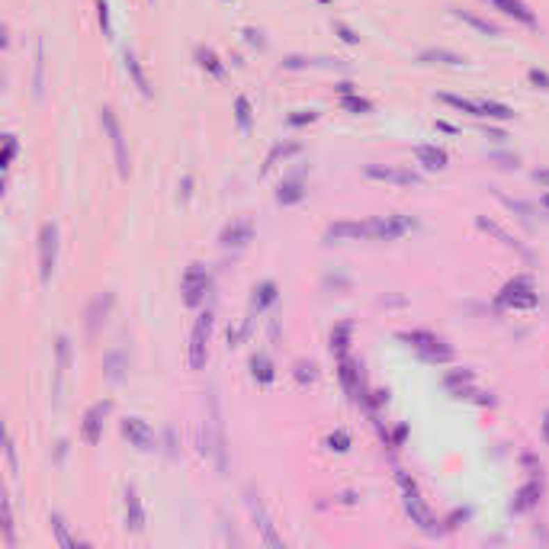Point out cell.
Masks as SVG:
<instances>
[{
    "label": "cell",
    "mask_w": 549,
    "mask_h": 549,
    "mask_svg": "<svg viewBox=\"0 0 549 549\" xmlns=\"http://www.w3.org/2000/svg\"><path fill=\"white\" fill-rule=\"evenodd\" d=\"M55 260H58V225L45 222L39 228V276H42V283L51 280Z\"/></svg>",
    "instance_id": "5"
},
{
    "label": "cell",
    "mask_w": 549,
    "mask_h": 549,
    "mask_svg": "<svg viewBox=\"0 0 549 549\" xmlns=\"http://www.w3.org/2000/svg\"><path fill=\"white\" fill-rule=\"evenodd\" d=\"M417 61H421V65H449V67H463V65H466L463 55L447 51V49H424L421 55H417Z\"/></svg>",
    "instance_id": "21"
},
{
    "label": "cell",
    "mask_w": 549,
    "mask_h": 549,
    "mask_svg": "<svg viewBox=\"0 0 549 549\" xmlns=\"http://www.w3.org/2000/svg\"><path fill=\"white\" fill-rule=\"evenodd\" d=\"M491 7H495V10H501L504 17L517 19V23L530 26V29H540V19H536V13H533V10L527 7L524 0H491Z\"/></svg>",
    "instance_id": "15"
},
{
    "label": "cell",
    "mask_w": 549,
    "mask_h": 549,
    "mask_svg": "<svg viewBox=\"0 0 549 549\" xmlns=\"http://www.w3.org/2000/svg\"><path fill=\"white\" fill-rule=\"evenodd\" d=\"M209 417L202 424V453L216 459L218 475L228 472V449H225V424H222V411H218L216 389H209Z\"/></svg>",
    "instance_id": "1"
},
{
    "label": "cell",
    "mask_w": 549,
    "mask_h": 549,
    "mask_svg": "<svg viewBox=\"0 0 549 549\" xmlns=\"http://www.w3.org/2000/svg\"><path fill=\"white\" fill-rule=\"evenodd\" d=\"M196 61H200V67H202V71H209L212 77L225 74V65L218 61V55L212 49H196Z\"/></svg>",
    "instance_id": "31"
},
{
    "label": "cell",
    "mask_w": 549,
    "mask_h": 549,
    "mask_svg": "<svg viewBox=\"0 0 549 549\" xmlns=\"http://www.w3.org/2000/svg\"><path fill=\"white\" fill-rule=\"evenodd\" d=\"M244 501H248V508H250V517H254V524H257L260 536H264L266 546H283V540H280V533L273 530V520H270V514H266L264 508V501L254 495V491H244Z\"/></svg>",
    "instance_id": "9"
},
{
    "label": "cell",
    "mask_w": 549,
    "mask_h": 549,
    "mask_svg": "<svg viewBox=\"0 0 549 549\" xmlns=\"http://www.w3.org/2000/svg\"><path fill=\"white\" fill-rule=\"evenodd\" d=\"M328 447L337 449V453H347V449H350V433L347 431H334L331 437H328Z\"/></svg>",
    "instance_id": "42"
},
{
    "label": "cell",
    "mask_w": 549,
    "mask_h": 549,
    "mask_svg": "<svg viewBox=\"0 0 549 549\" xmlns=\"http://www.w3.org/2000/svg\"><path fill=\"white\" fill-rule=\"evenodd\" d=\"M341 106L347 109V113H357V116H363V113H373V103L363 100V97H357V93H350V97H341Z\"/></svg>",
    "instance_id": "36"
},
{
    "label": "cell",
    "mask_w": 549,
    "mask_h": 549,
    "mask_svg": "<svg viewBox=\"0 0 549 549\" xmlns=\"http://www.w3.org/2000/svg\"><path fill=\"white\" fill-rule=\"evenodd\" d=\"M296 151H299V142L276 145V148L270 151V154H266V161H264V174H266V170H270V167H273V164H280V161H283V158H289V154H296Z\"/></svg>",
    "instance_id": "33"
},
{
    "label": "cell",
    "mask_w": 549,
    "mask_h": 549,
    "mask_svg": "<svg viewBox=\"0 0 549 549\" xmlns=\"http://www.w3.org/2000/svg\"><path fill=\"white\" fill-rule=\"evenodd\" d=\"M190 186H193V180H190V177H186V180H183V200H186V196H190Z\"/></svg>",
    "instance_id": "57"
},
{
    "label": "cell",
    "mask_w": 549,
    "mask_h": 549,
    "mask_svg": "<svg viewBox=\"0 0 549 549\" xmlns=\"http://www.w3.org/2000/svg\"><path fill=\"white\" fill-rule=\"evenodd\" d=\"M495 305L498 308H536L540 305V296H536V286H533L530 276H514V280L498 292Z\"/></svg>",
    "instance_id": "3"
},
{
    "label": "cell",
    "mask_w": 549,
    "mask_h": 549,
    "mask_svg": "<svg viewBox=\"0 0 549 549\" xmlns=\"http://www.w3.org/2000/svg\"><path fill=\"white\" fill-rule=\"evenodd\" d=\"M312 65H328V61H312V58H299V55H292V58L283 61L286 71H302V67H312Z\"/></svg>",
    "instance_id": "46"
},
{
    "label": "cell",
    "mask_w": 549,
    "mask_h": 549,
    "mask_svg": "<svg viewBox=\"0 0 549 549\" xmlns=\"http://www.w3.org/2000/svg\"><path fill=\"white\" fill-rule=\"evenodd\" d=\"M273 302H276V283L273 280H264V283L254 289V302H250V308H254V315H257V312L270 308Z\"/></svg>",
    "instance_id": "25"
},
{
    "label": "cell",
    "mask_w": 549,
    "mask_h": 549,
    "mask_svg": "<svg viewBox=\"0 0 549 549\" xmlns=\"http://www.w3.org/2000/svg\"><path fill=\"white\" fill-rule=\"evenodd\" d=\"M360 238H369V222H337V225H328L325 232V241H360Z\"/></svg>",
    "instance_id": "13"
},
{
    "label": "cell",
    "mask_w": 549,
    "mask_h": 549,
    "mask_svg": "<svg viewBox=\"0 0 549 549\" xmlns=\"http://www.w3.org/2000/svg\"><path fill=\"white\" fill-rule=\"evenodd\" d=\"M527 77H530V83L536 87V90H549V74H546V71H540V67H530V71H527Z\"/></svg>",
    "instance_id": "47"
},
{
    "label": "cell",
    "mask_w": 549,
    "mask_h": 549,
    "mask_svg": "<svg viewBox=\"0 0 549 549\" xmlns=\"http://www.w3.org/2000/svg\"><path fill=\"white\" fill-rule=\"evenodd\" d=\"M100 122H103V132L109 135V142H113V154H116V170L122 180H129L132 174V161H129V148H125V138H122V129H119V119L116 113L109 106L100 109Z\"/></svg>",
    "instance_id": "4"
},
{
    "label": "cell",
    "mask_w": 549,
    "mask_h": 549,
    "mask_svg": "<svg viewBox=\"0 0 549 549\" xmlns=\"http://www.w3.org/2000/svg\"><path fill=\"white\" fill-rule=\"evenodd\" d=\"M51 530H55V536H58V543H61L65 549L77 546V540H71V533H67V527H65V520H61V514H51Z\"/></svg>",
    "instance_id": "39"
},
{
    "label": "cell",
    "mask_w": 549,
    "mask_h": 549,
    "mask_svg": "<svg viewBox=\"0 0 549 549\" xmlns=\"http://www.w3.org/2000/svg\"><path fill=\"white\" fill-rule=\"evenodd\" d=\"M109 411H113V401L103 399V401H93L90 408H87V415H83V424H81V437L83 443H90V447H97L103 437V421L109 417Z\"/></svg>",
    "instance_id": "8"
},
{
    "label": "cell",
    "mask_w": 549,
    "mask_h": 549,
    "mask_svg": "<svg viewBox=\"0 0 549 549\" xmlns=\"http://www.w3.org/2000/svg\"><path fill=\"white\" fill-rule=\"evenodd\" d=\"M250 376H254L260 385H270L276 379V369L266 353H254V357H250Z\"/></svg>",
    "instance_id": "24"
},
{
    "label": "cell",
    "mask_w": 549,
    "mask_h": 549,
    "mask_svg": "<svg viewBox=\"0 0 549 549\" xmlns=\"http://www.w3.org/2000/svg\"><path fill=\"white\" fill-rule=\"evenodd\" d=\"M3 453H7V466H10V475H17L19 466H17V443H13V433L7 431V443H3Z\"/></svg>",
    "instance_id": "41"
},
{
    "label": "cell",
    "mask_w": 549,
    "mask_h": 549,
    "mask_svg": "<svg viewBox=\"0 0 549 549\" xmlns=\"http://www.w3.org/2000/svg\"><path fill=\"white\" fill-rule=\"evenodd\" d=\"M543 440L549 443V411H543Z\"/></svg>",
    "instance_id": "55"
},
{
    "label": "cell",
    "mask_w": 549,
    "mask_h": 549,
    "mask_svg": "<svg viewBox=\"0 0 549 549\" xmlns=\"http://www.w3.org/2000/svg\"><path fill=\"white\" fill-rule=\"evenodd\" d=\"M122 366H125V357H122V350H116V353H109L106 360H103V369H106V379H122Z\"/></svg>",
    "instance_id": "34"
},
{
    "label": "cell",
    "mask_w": 549,
    "mask_h": 549,
    "mask_svg": "<svg viewBox=\"0 0 549 549\" xmlns=\"http://www.w3.org/2000/svg\"><path fill=\"white\" fill-rule=\"evenodd\" d=\"M119 431H122V437L132 443L135 449H142V453L154 449V431H151L148 421H142V417H122Z\"/></svg>",
    "instance_id": "11"
},
{
    "label": "cell",
    "mask_w": 549,
    "mask_h": 549,
    "mask_svg": "<svg viewBox=\"0 0 549 549\" xmlns=\"http://www.w3.org/2000/svg\"><path fill=\"white\" fill-rule=\"evenodd\" d=\"M475 225H479V228H482V232L495 234V238H498V241H504V244H508V248H517V250H520V254H527V250L520 248V244H517V238H511V234L504 232V228H501V225H495V222H491V218L479 216V222H475Z\"/></svg>",
    "instance_id": "30"
},
{
    "label": "cell",
    "mask_w": 549,
    "mask_h": 549,
    "mask_svg": "<svg viewBox=\"0 0 549 549\" xmlns=\"http://www.w3.org/2000/svg\"><path fill=\"white\" fill-rule=\"evenodd\" d=\"M405 498H401V504H405V514L411 517V524H417L424 533H437V520H433V514H431V508L424 504V498L417 495V488L415 491H401Z\"/></svg>",
    "instance_id": "10"
},
{
    "label": "cell",
    "mask_w": 549,
    "mask_h": 549,
    "mask_svg": "<svg viewBox=\"0 0 549 549\" xmlns=\"http://www.w3.org/2000/svg\"><path fill=\"white\" fill-rule=\"evenodd\" d=\"M405 437H408V424H399V427H395V433H392V443H395V447H401V443H405Z\"/></svg>",
    "instance_id": "52"
},
{
    "label": "cell",
    "mask_w": 549,
    "mask_h": 549,
    "mask_svg": "<svg viewBox=\"0 0 549 549\" xmlns=\"http://www.w3.org/2000/svg\"><path fill=\"white\" fill-rule=\"evenodd\" d=\"M533 180H536L540 186H546V190H549V170H533Z\"/></svg>",
    "instance_id": "53"
},
{
    "label": "cell",
    "mask_w": 549,
    "mask_h": 549,
    "mask_svg": "<svg viewBox=\"0 0 549 549\" xmlns=\"http://www.w3.org/2000/svg\"><path fill=\"white\" fill-rule=\"evenodd\" d=\"M337 373H341V383H344V389H347V395H350L353 401H357V392H360V369H357V363L350 360V353L337 357Z\"/></svg>",
    "instance_id": "19"
},
{
    "label": "cell",
    "mask_w": 549,
    "mask_h": 549,
    "mask_svg": "<svg viewBox=\"0 0 549 549\" xmlns=\"http://www.w3.org/2000/svg\"><path fill=\"white\" fill-rule=\"evenodd\" d=\"M543 206H546V209H549V196H546V200H543Z\"/></svg>",
    "instance_id": "58"
},
{
    "label": "cell",
    "mask_w": 549,
    "mask_h": 549,
    "mask_svg": "<svg viewBox=\"0 0 549 549\" xmlns=\"http://www.w3.org/2000/svg\"><path fill=\"white\" fill-rule=\"evenodd\" d=\"M440 103L459 109V113H469V116H482V103L466 100V97H456V93H440Z\"/></svg>",
    "instance_id": "29"
},
{
    "label": "cell",
    "mask_w": 549,
    "mask_h": 549,
    "mask_svg": "<svg viewBox=\"0 0 549 549\" xmlns=\"http://www.w3.org/2000/svg\"><path fill=\"white\" fill-rule=\"evenodd\" d=\"M366 177L369 180H385V183H399V186H417L421 177L415 170H401V167H383V164H366Z\"/></svg>",
    "instance_id": "12"
},
{
    "label": "cell",
    "mask_w": 549,
    "mask_h": 549,
    "mask_svg": "<svg viewBox=\"0 0 549 549\" xmlns=\"http://www.w3.org/2000/svg\"><path fill=\"white\" fill-rule=\"evenodd\" d=\"M254 238V225L250 222H232L228 228L222 232V248H244V244Z\"/></svg>",
    "instance_id": "18"
},
{
    "label": "cell",
    "mask_w": 549,
    "mask_h": 549,
    "mask_svg": "<svg viewBox=\"0 0 549 549\" xmlns=\"http://www.w3.org/2000/svg\"><path fill=\"white\" fill-rule=\"evenodd\" d=\"M449 13L456 19H463L466 26H472L475 33H482V35H501V26H495V23H488V19H482V17H475V13H469V10H459V7H449Z\"/></svg>",
    "instance_id": "22"
},
{
    "label": "cell",
    "mask_w": 549,
    "mask_h": 549,
    "mask_svg": "<svg viewBox=\"0 0 549 549\" xmlns=\"http://www.w3.org/2000/svg\"><path fill=\"white\" fill-rule=\"evenodd\" d=\"M337 93H341V97H350V93H353V83L341 81V83H337Z\"/></svg>",
    "instance_id": "54"
},
{
    "label": "cell",
    "mask_w": 549,
    "mask_h": 549,
    "mask_svg": "<svg viewBox=\"0 0 549 549\" xmlns=\"http://www.w3.org/2000/svg\"><path fill=\"white\" fill-rule=\"evenodd\" d=\"M97 13H100L103 35H109V7H106V0H97Z\"/></svg>",
    "instance_id": "50"
},
{
    "label": "cell",
    "mask_w": 549,
    "mask_h": 549,
    "mask_svg": "<svg viewBox=\"0 0 549 549\" xmlns=\"http://www.w3.org/2000/svg\"><path fill=\"white\" fill-rule=\"evenodd\" d=\"M334 33L341 35V39L347 42V45H357V42H360V35L353 33V29H350V26H344V23H334Z\"/></svg>",
    "instance_id": "48"
},
{
    "label": "cell",
    "mask_w": 549,
    "mask_h": 549,
    "mask_svg": "<svg viewBox=\"0 0 549 549\" xmlns=\"http://www.w3.org/2000/svg\"><path fill=\"white\" fill-rule=\"evenodd\" d=\"M125 527L132 533L145 530V511H142V498L135 488H125Z\"/></svg>",
    "instance_id": "17"
},
{
    "label": "cell",
    "mask_w": 549,
    "mask_h": 549,
    "mask_svg": "<svg viewBox=\"0 0 549 549\" xmlns=\"http://www.w3.org/2000/svg\"><path fill=\"white\" fill-rule=\"evenodd\" d=\"M3 543L13 546V508H10V498H3Z\"/></svg>",
    "instance_id": "40"
},
{
    "label": "cell",
    "mask_w": 549,
    "mask_h": 549,
    "mask_svg": "<svg viewBox=\"0 0 549 549\" xmlns=\"http://www.w3.org/2000/svg\"><path fill=\"white\" fill-rule=\"evenodd\" d=\"M109 308H113V292H103V296H97V299L90 302V308H87V334H90V337L106 325Z\"/></svg>",
    "instance_id": "16"
},
{
    "label": "cell",
    "mask_w": 549,
    "mask_h": 549,
    "mask_svg": "<svg viewBox=\"0 0 549 549\" xmlns=\"http://www.w3.org/2000/svg\"><path fill=\"white\" fill-rule=\"evenodd\" d=\"M321 3H328V0H321Z\"/></svg>",
    "instance_id": "59"
},
{
    "label": "cell",
    "mask_w": 549,
    "mask_h": 549,
    "mask_svg": "<svg viewBox=\"0 0 549 549\" xmlns=\"http://www.w3.org/2000/svg\"><path fill=\"white\" fill-rule=\"evenodd\" d=\"M234 119H238V129H241V132H250V103H248V97H238V100H234Z\"/></svg>",
    "instance_id": "37"
},
{
    "label": "cell",
    "mask_w": 549,
    "mask_h": 549,
    "mask_svg": "<svg viewBox=\"0 0 549 549\" xmlns=\"http://www.w3.org/2000/svg\"><path fill=\"white\" fill-rule=\"evenodd\" d=\"M395 482L401 485V491H415V488H417L415 479H411V475H408L405 469H395Z\"/></svg>",
    "instance_id": "49"
},
{
    "label": "cell",
    "mask_w": 549,
    "mask_h": 549,
    "mask_svg": "<svg viewBox=\"0 0 549 549\" xmlns=\"http://www.w3.org/2000/svg\"><path fill=\"white\" fill-rule=\"evenodd\" d=\"M125 71H129V77L135 81V87L142 90V97H151V83H148V77H145L142 65H138V58H135L132 51H125Z\"/></svg>",
    "instance_id": "26"
},
{
    "label": "cell",
    "mask_w": 549,
    "mask_h": 549,
    "mask_svg": "<svg viewBox=\"0 0 549 549\" xmlns=\"http://www.w3.org/2000/svg\"><path fill=\"white\" fill-rule=\"evenodd\" d=\"M244 39H248V45H254V49H264V35H260V29H244Z\"/></svg>",
    "instance_id": "51"
},
{
    "label": "cell",
    "mask_w": 549,
    "mask_h": 549,
    "mask_svg": "<svg viewBox=\"0 0 549 549\" xmlns=\"http://www.w3.org/2000/svg\"><path fill=\"white\" fill-rule=\"evenodd\" d=\"M399 341H405L411 350H417L427 363H449V360H453V350L431 331H401Z\"/></svg>",
    "instance_id": "2"
},
{
    "label": "cell",
    "mask_w": 549,
    "mask_h": 549,
    "mask_svg": "<svg viewBox=\"0 0 549 549\" xmlns=\"http://www.w3.org/2000/svg\"><path fill=\"white\" fill-rule=\"evenodd\" d=\"M344 504H357V495H353V491H344Z\"/></svg>",
    "instance_id": "56"
},
{
    "label": "cell",
    "mask_w": 549,
    "mask_h": 549,
    "mask_svg": "<svg viewBox=\"0 0 549 549\" xmlns=\"http://www.w3.org/2000/svg\"><path fill=\"white\" fill-rule=\"evenodd\" d=\"M482 116H488V119H514V109L504 106V103H495V100H482Z\"/></svg>",
    "instance_id": "35"
},
{
    "label": "cell",
    "mask_w": 549,
    "mask_h": 549,
    "mask_svg": "<svg viewBox=\"0 0 549 549\" xmlns=\"http://www.w3.org/2000/svg\"><path fill=\"white\" fill-rule=\"evenodd\" d=\"M318 119V109H296L289 116V125H308Z\"/></svg>",
    "instance_id": "44"
},
{
    "label": "cell",
    "mask_w": 549,
    "mask_h": 549,
    "mask_svg": "<svg viewBox=\"0 0 549 549\" xmlns=\"http://www.w3.org/2000/svg\"><path fill=\"white\" fill-rule=\"evenodd\" d=\"M180 292H183V302L190 308L202 305L209 292V270L202 264H190L186 266V273H183V283H180Z\"/></svg>",
    "instance_id": "7"
},
{
    "label": "cell",
    "mask_w": 549,
    "mask_h": 549,
    "mask_svg": "<svg viewBox=\"0 0 549 549\" xmlns=\"http://www.w3.org/2000/svg\"><path fill=\"white\" fill-rule=\"evenodd\" d=\"M475 379L472 369H453V373L443 376V385H447L453 395H466V385Z\"/></svg>",
    "instance_id": "27"
},
{
    "label": "cell",
    "mask_w": 549,
    "mask_h": 549,
    "mask_svg": "<svg viewBox=\"0 0 549 549\" xmlns=\"http://www.w3.org/2000/svg\"><path fill=\"white\" fill-rule=\"evenodd\" d=\"M67 366H71V341L61 334L55 341V401H61V392H65V376H67Z\"/></svg>",
    "instance_id": "14"
},
{
    "label": "cell",
    "mask_w": 549,
    "mask_h": 549,
    "mask_svg": "<svg viewBox=\"0 0 549 549\" xmlns=\"http://www.w3.org/2000/svg\"><path fill=\"white\" fill-rule=\"evenodd\" d=\"M347 350H350V325L341 321V325L331 331V353L334 357H344Z\"/></svg>",
    "instance_id": "32"
},
{
    "label": "cell",
    "mask_w": 549,
    "mask_h": 549,
    "mask_svg": "<svg viewBox=\"0 0 549 549\" xmlns=\"http://www.w3.org/2000/svg\"><path fill=\"white\" fill-rule=\"evenodd\" d=\"M305 200V186L302 180H283L280 183V190H276V202L280 206H296V202Z\"/></svg>",
    "instance_id": "23"
},
{
    "label": "cell",
    "mask_w": 549,
    "mask_h": 549,
    "mask_svg": "<svg viewBox=\"0 0 549 549\" xmlns=\"http://www.w3.org/2000/svg\"><path fill=\"white\" fill-rule=\"evenodd\" d=\"M540 491H543V485L536 482V479H530V482H527L524 488L517 491L514 511H527V508H533V504H536V498H540Z\"/></svg>",
    "instance_id": "28"
},
{
    "label": "cell",
    "mask_w": 549,
    "mask_h": 549,
    "mask_svg": "<svg viewBox=\"0 0 549 549\" xmlns=\"http://www.w3.org/2000/svg\"><path fill=\"white\" fill-rule=\"evenodd\" d=\"M415 158H417V164H424L427 170H443V167H447V161H449L447 151L437 148V145H417Z\"/></svg>",
    "instance_id": "20"
},
{
    "label": "cell",
    "mask_w": 549,
    "mask_h": 549,
    "mask_svg": "<svg viewBox=\"0 0 549 549\" xmlns=\"http://www.w3.org/2000/svg\"><path fill=\"white\" fill-rule=\"evenodd\" d=\"M209 334H212V312H202L196 318V328L190 334V353H186V363L190 369H202L209 360Z\"/></svg>",
    "instance_id": "6"
},
{
    "label": "cell",
    "mask_w": 549,
    "mask_h": 549,
    "mask_svg": "<svg viewBox=\"0 0 549 549\" xmlns=\"http://www.w3.org/2000/svg\"><path fill=\"white\" fill-rule=\"evenodd\" d=\"M292 373H296V383L302 385V389H305V385H312L315 383V363H305V360H299V363H296V369H292Z\"/></svg>",
    "instance_id": "38"
},
{
    "label": "cell",
    "mask_w": 549,
    "mask_h": 549,
    "mask_svg": "<svg viewBox=\"0 0 549 549\" xmlns=\"http://www.w3.org/2000/svg\"><path fill=\"white\" fill-rule=\"evenodd\" d=\"M42 67H45V49L35 45V97H42Z\"/></svg>",
    "instance_id": "43"
},
{
    "label": "cell",
    "mask_w": 549,
    "mask_h": 549,
    "mask_svg": "<svg viewBox=\"0 0 549 549\" xmlns=\"http://www.w3.org/2000/svg\"><path fill=\"white\" fill-rule=\"evenodd\" d=\"M17 148H19L17 135H7V138H3V167L13 164V158H17Z\"/></svg>",
    "instance_id": "45"
}]
</instances>
